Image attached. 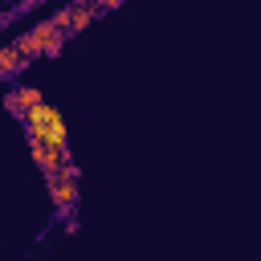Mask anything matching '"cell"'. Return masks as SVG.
I'll return each mask as SVG.
<instances>
[{
	"label": "cell",
	"instance_id": "cell-4",
	"mask_svg": "<svg viewBox=\"0 0 261 261\" xmlns=\"http://www.w3.org/2000/svg\"><path fill=\"white\" fill-rule=\"evenodd\" d=\"M29 33H33V37L45 45V57H57V53H61V45H65V33H61L53 20H37Z\"/></svg>",
	"mask_w": 261,
	"mask_h": 261
},
{
	"label": "cell",
	"instance_id": "cell-7",
	"mask_svg": "<svg viewBox=\"0 0 261 261\" xmlns=\"http://www.w3.org/2000/svg\"><path fill=\"white\" fill-rule=\"evenodd\" d=\"M20 69H29V61H24L12 45H0V82L12 77V73H20Z\"/></svg>",
	"mask_w": 261,
	"mask_h": 261
},
{
	"label": "cell",
	"instance_id": "cell-2",
	"mask_svg": "<svg viewBox=\"0 0 261 261\" xmlns=\"http://www.w3.org/2000/svg\"><path fill=\"white\" fill-rule=\"evenodd\" d=\"M45 184H49V192H53L57 216H73V208H77V167L69 163L57 179H45Z\"/></svg>",
	"mask_w": 261,
	"mask_h": 261
},
{
	"label": "cell",
	"instance_id": "cell-10",
	"mask_svg": "<svg viewBox=\"0 0 261 261\" xmlns=\"http://www.w3.org/2000/svg\"><path fill=\"white\" fill-rule=\"evenodd\" d=\"M98 4H102V12H106V8H118L122 0H98Z\"/></svg>",
	"mask_w": 261,
	"mask_h": 261
},
{
	"label": "cell",
	"instance_id": "cell-3",
	"mask_svg": "<svg viewBox=\"0 0 261 261\" xmlns=\"http://www.w3.org/2000/svg\"><path fill=\"white\" fill-rule=\"evenodd\" d=\"M29 151H33V163L45 171V179H57V175L69 167V147H65V151H57V147H45V143L29 139Z\"/></svg>",
	"mask_w": 261,
	"mask_h": 261
},
{
	"label": "cell",
	"instance_id": "cell-6",
	"mask_svg": "<svg viewBox=\"0 0 261 261\" xmlns=\"http://www.w3.org/2000/svg\"><path fill=\"white\" fill-rule=\"evenodd\" d=\"M69 4H73V24H69V37H73V33H86V29L102 16V4H98V0H69Z\"/></svg>",
	"mask_w": 261,
	"mask_h": 261
},
{
	"label": "cell",
	"instance_id": "cell-8",
	"mask_svg": "<svg viewBox=\"0 0 261 261\" xmlns=\"http://www.w3.org/2000/svg\"><path fill=\"white\" fill-rule=\"evenodd\" d=\"M12 49H16V53H20V57H24L29 65H33L37 57H45V45H41V41H37L33 33H20V37L12 41Z\"/></svg>",
	"mask_w": 261,
	"mask_h": 261
},
{
	"label": "cell",
	"instance_id": "cell-1",
	"mask_svg": "<svg viewBox=\"0 0 261 261\" xmlns=\"http://www.w3.org/2000/svg\"><path fill=\"white\" fill-rule=\"evenodd\" d=\"M20 122H24V139H37V143L57 147V151L69 147V143H65V118H61V110H57L53 102H41V106L29 110Z\"/></svg>",
	"mask_w": 261,
	"mask_h": 261
},
{
	"label": "cell",
	"instance_id": "cell-9",
	"mask_svg": "<svg viewBox=\"0 0 261 261\" xmlns=\"http://www.w3.org/2000/svg\"><path fill=\"white\" fill-rule=\"evenodd\" d=\"M49 20H53V24H57V29H61V33L69 37V24H73V4H65V8H57V12L49 16Z\"/></svg>",
	"mask_w": 261,
	"mask_h": 261
},
{
	"label": "cell",
	"instance_id": "cell-5",
	"mask_svg": "<svg viewBox=\"0 0 261 261\" xmlns=\"http://www.w3.org/2000/svg\"><path fill=\"white\" fill-rule=\"evenodd\" d=\"M41 102H45V98H41V90H37V86H16V90L8 94V110H12L16 118H24L29 110H37Z\"/></svg>",
	"mask_w": 261,
	"mask_h": 261
}]
</instances>
